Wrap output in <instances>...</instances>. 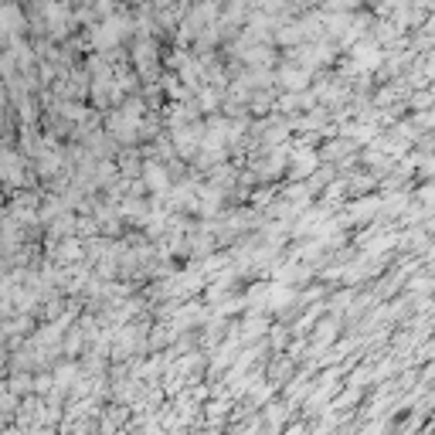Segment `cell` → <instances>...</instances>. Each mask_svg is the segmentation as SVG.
Instances as JSON below:
<instances>
[{
  "mask_svg": "<svg viewBox=\"0 0 435 435\" xmlns=\"http://www.w3.org/2000/svg\"><path fill=\"white\" fill-rule=\"evenodd\" d=\"M429 75H435V58H432V62H429Z\"/></svg>",
  "mask_w": 435,
  "mask_h": 435,
  "instance_id": "obj_1",
  "label": "cell"
}]
</instances>
